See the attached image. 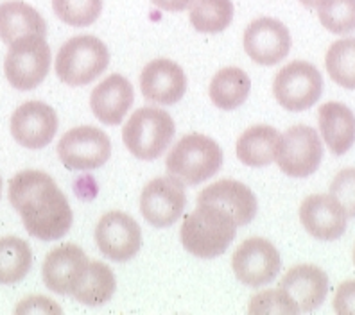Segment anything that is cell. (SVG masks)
Returning a JSON list of instances; mask_svg holds the SVG:
<instances>
[{
    "mask_svg": "<svg viewBox=\"0 0 355 315\" xmlns=\"http://www.w3.org/2000/svg\"><path fill=\"white\" fill-rule=\"evenodd\" d=\"M9 203L20 213L31 237L52 242L70 231L72 208L56 181L42 170H22L11 177Z\"/></svg>",
    "mask_w": 355,
    "mask_h": 315,
    "instance_id": "1",
    "label": "cell"
},
{
    "mask_svg": "<svg viewBox=\"0 0 355 315\" xmlns=\"http://www.w3.org/2000/svg\"><path fill=\"white\" fill-rule=\"evenodd\" d=\"M237 235L235 222L225 210L212 204H200L194 212L185 215L180 240L196 258L221 256Z\"/></svg>",
    "mask_w": 355,
    "mask_h": 315,
    "instance_id": "2",
    "label": "cell"
},
{
    "mask_svg": "<svg viewBox=\"0 0 355 315\" xmlns=\"http://www.w3.org/2000/svg\"><path fill=\"white\" fill-rule=\"evenodd\" d=\"M223 149L205 134H187L171 149L165 169L183 185L196 186L216 176L223 167Z\"/></svg>",
    "mask_w": 355,
    "mask_h": 315,
    "instance_id": "3",
    "label": "cell"
},
{
    "mask_svg": "<svg viewBox=\"0 0 355 315\" xmlns=\"http://www.w3.org/2000/svg\"><path fill=\"white\" fill-rule=\"evenodd\" d=\"M110 65V51L103 39L83 35L61 45L56 56L58 78L67 87H87Z\"/></svg>",
    "mask_w": 355,
    "mask_h": 315,
    "instance_id": "4",
    "label": "cell"
},
{
    "mask_svg": "<svg viewBox=\"0 0 355 315\" xmlns=\"http://www.w3.org/2000/svg\"><path fill=\"white\" fill-rule=\"evenodd\" d=\"M176 133L173 117L160 108H140L130 117L122 129L128 151L144 161L160 158L171 145Z\"/></svg>",
    "mask_w": 355,
    "mask_h": 315,
    "instance_id": "5",
    "label": "cell"
},
{
    "mask_svg": "<svg viewBox=\"0 0 355 315\" xmlns=\"http://www.w3.org/2000/svg\"><path fill=\"white\" fill-rule=\"evenodd\" d=\"M51 60V47L45 36H24L9 45L4 61L6 78L17 90H35L47 78Z\"/></svg>",
    "mask_w": 355,
    "mask_h": 315,
    "instance_id": "6",
    "label": "cell"
},
{
    "mask_svg": "<svg viewBox=\"0 0 355 315\" xmlns=\"http://www.w3.org/2000/svg\"><path fill=\"white\" fill-rule=\"evenodd\" d=\"M275 99L287 111H305L320 100L323 78L309 61H293L277 73L273 82Z\"/></svg>",
    "mask_w": 355,
    "mask_h": 315,
    "instance_id": "7",
    "label": "cell"
},
{
    "mask_svg": "<svg viewBox=\"0 0 355 315\" xmlns=\"http://www.w3.org/2000/svg\"><path fill=\"white\" fill-rule=\"evenodd\" d=\"M110 136L94 125L67 131L58 143V156L67 170H96L110 160Z\"/></svg>",
    "mask_w": 355,
    "mask_h": 315,
    "instance_id": "8",
    "label": "cell"
},
{
    "mask_svg": "<svg viewBox=\"0 0 355 315\" xmlns=\"http://www.w3.org/2000/svg\"><path fill=\"white\" fill-rule=\"evenodd\" d=\"M323 158V143L316 129L295 125L280 136L277 158L280 170L291 177H309L316 172Z\"/></svg>",
    "mask_w": 355,
    "mask_h": 315,
    "instance_id": "9",
    "label": "cell"
},
{
    "mask_svg": "<svg viewBox=\"0 0 355 315\" xmlns=\"http://www.w3.org/2000/svg\"><path fill=\"white\" fill-rule=\"evenodd\" d=\"M237 280L246 287H264L278 276L282 258L277 247L266 238H248L235 249L232 258Z\"/></svg>",
    "mask_w": 355,
    "mask_h": 315,
    "instance_id": "10",
    "label": "cell"
},
{
    "mask_svg": "<svg viewBox=\"0 0 355 315\" xmlns=\"http://www.w3.org/2000/svg\"><path fill=\"white\" fill-rule=\"evenodd\" d=\"M187 206L183 183L174 176L155 177L140 194V212L155 228H169L182 217Z\"/></svg>",
    "mask_w": 355,
    "mask_h": 315,
    "instance_id": "11",
    "label": "cell"
},
{
    "mask_svg": "<svg viewBox=\"0 0 355 315\" xmlns=\"http://www.w3.org/2000/svg\"><path fill=\"white\" fill-rule=\"evenodd\" d=\"M96 244L113 262H128L140 251L142 231L139 222L128 213L108 212L97 222Z\"/></svg>",
    "mask_w": 355,
    "mask_h": 315,
    "instance_id": "12",
    "label": "cell"
},
{
    "mask_svg": "<svg viewBox=\"0 0 355 315\" xmlns=\"http://www.w3.org/2000/svg\"><path fill=\"white\" fill-rule=\"evenodd\" d=\"M291 44L289 29L277 18H257L244 30V51L259 65L273 66L286 60Z\"/></svg>",
    "mask_w": 355,
    "mask_h": 315,
    "instance_id": "13",
    "label": "cell"
},
{
    "mask_svg": "<svg viewBox=\"0 0 355 315\" xmlns=\"http://www.w3.org/2000/svg\"><path fill=\"white\" fill-rule=\"evenodd\" d=\"M56 131V111L40 100H27L11 117V134L26 149H44L52 142Z\"/></svg>",
    "mask_w": 355,
    "mask_h": 315,
    "instance_id": "14",
    "label": "cell"
},
{
    "mask_svg": "<svg viewBox=\"0 0 355 315\" xmlns=\"http://www.w3.org/2000/svg\"><path fill=\"white\" fill-rule=\"evenodd\" d=\"M88 258L76 244H63L52 249L44 262L45 287L60 296H72L87 274Z\"/></svg>",
    "mask_w": 355,
    "mask_h": 315,
    "instance_id": "15",
    "label": "cell"
},
{
    "mask_svg": "<svg viewBox=\"0 0 355 315\" xmlns=\"http://www.w3.org/2000/svg\"><path fill=\"white\" fill-rule=\"evenodd\" d=\"M300 220L311 237L332 242L347 231L348 215L330 194H314L300 206Z\"/></svg>",
    "mask_w": 355,
    "mask_h": 315,
    "instance_id": "16",
    "label": "cell"
},
{
    "mask_svg": "<svg viewBox=\"0 0 355 315\" xmlns=\"http://www.w3.org/2000/svg\"><path fill=\"white\" fill-rule=\"evenodd\" d=\"M140 90L146 99L155 104H176L187 91L185 72L171 60H153L140 73Z\"/></svg>",
    "mask_w": 355,
    "mask_h": 315,
    "instance_id": "17",
    "label": "cell"
},
{
    "mask_svg": "<svg viewBox=\"0 0 355 315\" xmlns=\"http://www.w3.org/2000/svg\"><path fill=\"white\" fill-rule=\"evenodd\" d=\"M198 204H212L221 208L237 222V226L250 224L257 215V197L250 186L234 179H221L207 186L198 195Z\"/></svg>",
    "mask_w": 355,
    "mask_h": 315,
    "instance_id": "18",
    "label": "cell"
},
{
    "mask_svg": "<svg viewBox=\"0 0 355 315\" xmlns=\"http://www.w3.org/2000/svg\"><path fill=\"white\" fill-rule=\"evenodd\" d=\"M135 90L130 79L112 73L101 81L90 96V108L97 120L106 125H119L133 106Z\"/></svg>",
    "mask_w": 355,
    "mask_h": 315,
    "instance_id": "19",
    "label": "cell"
},
{
    "mask_svg": "<svg viewBox=\"0 0 355 315\" xmlns=\"http://www.w3.org/2000/svg\"><path fill=\"white\" fill-rule=\"evenodd\" d=\"M280 287L298 305L300 312H312L325 301L329 294V276L316 265L302 264L286 272Z\"/></svg>",
    "mask_w": 355,
    "mask_h": 315,
    "instance_id": "20",
    "label": "cell"
},
{
    "mask_svg": "<svg viewBox=\"0 0 355 315\" xmlns=\"http://www.w3.org/2000/svg\"><path fill=\"white\" fill-rule=\"evenodd\" d=\"M321 136L330 152L343 156L355 143V115L341 102H325L318 111Z\"/></svg>",
    "mask_w": 355,
    "mask_h": 315,
    "instance_id": "21",
    "label": "cell"
},
{
    "mask_svg": "<svg viewBox=\"0 0 355 315\" xmlns=\"http://www.w3.org/2000/svg\"><path fill=\"white\" fill-rule=\"evenodd\" d=\"M47 35L44 17L22 0H8L0 4V39L11 45L24 36Z\"/></svg>",
    "mask_w": 355,
    "mask_h": 315,
    "instance_id": "22",
    "label": "cell"
},
{
    "mask_svg": "<svg viewBox=\"0 0 355 315\" xmlns=\"http://www.w3.org/2000/svg\"><path fill=\"white\" fill-rule=\"evenodd\" d=\"M280 133L271 125H253L237 140V158L248 167H268L277 158Z\"/></svg>",
    "mask_w": 355,
    "mask_h": 315,
    "instance_id": "23",
    "label": "cell"
},
{
    "mask_svg": "<svg viewBox=\"0 0 355 315\" xmlns=\"http://www.w3.org/2000/svg\"><path fill=\"white\" fill-rule=\"evenodd\" d=\"M250 91H252V79L237 66L219 70L208 88L214 106L225 111H234L239 106H243L250 97Z\"/></svg>",
    "mask_w": 355,
    "mask_h": 315,
    "instance_id": "24",
    "label": "cell"
},
{
    "mask_svg": "<svg viewBox=\"0 0 355 315\" xmlns=\"http://www.w3.org/2000/svg\"><path fill=\"white\" fill-rule=\"evenodd\" d=\"M115 289L117 281L112 269L103 262H90L87 274L72 292V298L87 307H103L113 298Z\"/></svg>",
    "mask_w": 355,
    "mask_h": 315,
    "instance_id": "25",
    "label": "cell"
},
{
    "mask_svg": "<svg viewBox=\"0 0 355 315\" xmlns=\"http://www.w3.org/2000/svg\"><path fill=\"white\" fill-rule=\"evenodd\" d=\"M33 253L26 240L18 237L0 238V285H15L29 274Z\"/></svg>",
    "mask_w": 355,
    "mask_h": 315,
    "instance_id": "26",
    "label": "cell"
},
{
    "mask_svg": "<svg viewBox=\"0 0 355 315\" xmlns=\"http://www.w3.org/2000/svg\"><path fill=\"white\" fill-rule=\"evenodd\" d=\"M191 24L198 33L216 35L223 33L234 20L232 0H192Z\"/></svg>",
    "mask_w": 355,
    "mask_h": 315,
    "instance_id": "27",
    "label": "cell"
},
{
    "mask_svg": "<svg viewBox=\"0 0 355 315\" xmlns=\"http://www.w3.org/2000/svg\"><path fill=\"white\" fill-rule=\"evenodd\" d=\"M325 66L336 84L355 90V38L334 42L327 51Z\"/></svg>",
    "mask_w": 355,
    "mask_h": 315,
    "instance_id": "28",
    "label": "cell"
},
{
    "mask_svg": "<svg viewBox=\"0 0 355 315\" xmlns=\"http://www.w3.org/2000/svg\"><path fill=\"white\" fill-rule=\"evenodd\" d=\"M321 26L334 35H348L355 30V0H323L318 6Z\"/></svg>",
    "mask_w": 355,
    "mask_h": 315,
    "instance_id": "29",
    "label": "cell"
},
{
    "mask_svg": "<svg viewBox=\"0 0 355 315\" xmlns=\"http://www.w3.org/2000/svg\"><path fill=\"white\" fill-rule=\"evenodd\" d=\"M54 15L72 27H88L103 11V0H52Z\"/></svg>",
    "mask_w": 355,
    "mask_h": 315,
    "instance_id": "30",
    "label": "cell"
},
{
    "mask_svg": "<svg viewBox=\"0 0 355 315\" xmlns=\"http://www.w3.org/2000/svg\"><path fill=\"white\" fill-rule=\"evenodd\" d=\"M250 314H298L300 308L286 290L269 289L253 296L250 301Z\"/></svg>",
    "mask_w": 355,
    "mask_h": 315,
    "instance_id": "31",
    "label": "cell"
},
{
    "mask_svg": "<svg viewBox=\"0 0 355 315\" xmlns=\"http://www.w3.org/2000/svg\"><path fill=\"white\" fill-rule=\"evenodd\" d=\"M330 195L341 204L348 217H355V169L336 174L330 183Z\"/></svg>",
    "mask_w": 355,
    "mask_h": 315,
    "instance_id": "32",
    "label": "cell"
},
{
    "mask_svg": "<svg viewBox=\"0 0 355 315\" xmlns=\"http://www.w3.org/2000/svg\"><path fill=\"white\" fill-rule=\"evenodd\" d=\"M334 310L339 315H355V280H348L338 287Z\"/></svg>",
    "mask_w": 355,
    "mask_h": 315,
    "instance_id": "33",
    "label": "cell"
},
{
    "mask_svg": "<svg viewBox=\"0 0 355 315\" xmlns=\"http://www.w3.org/2000/svg\"><path fill=\"white\" fill-rule=\"evenodd\" d=\"M17 314H61V308L44 296L24 299L17 307Z\"/></svg>",
    "mask_w": 355,
    "mask_h": 315,
    "instance_id": "34",
    "label": "cell"
},
{
    "mask_svg": "<svg viewBox=\"0 0 355 315\" xmlns=\"http://www.w3.org/2000/svg\"><path fill=\"white\" fill-rule=\"evenodd\" d=\"M156 8L164 9V11H171V13H178L183 11L192 4V0H151Z\"/></svg>",
    "mask_w": 355,
    "mask_h": 315,
    "instance_id": "35",
    "label": "cell"
},
{
    "mask_svg": "<svg viewBox=\"0 0 355 315\" xmlns=\"http://www.w3.org/2000/svg\"><path fill=\"white\" fill-rule=\"evenodd\" d=\"M300 2H302V4L305 6V8H318V6L321 4V2H323V0H300Z\"/></svg>",
    "mask_w": 355,
    "mask_h": 315,
    "instance_id": "36",
    "label": "cell"
},
{
    "mask_svg": "<svg viewBox=\"0 0 355 315\" xmlns=\"http://www.w3.org/2000/svg\"><path fill=\"white\" fill-rule=\"evenodd\" d=\"M0 195H2V177H0Z\"/></svg>",
    "mask_w": 355,
    "mask_h": 315,
    "instance_id": "37",
    "label": "cell"
},
{
    "mask_svg": "<svg viewBox=\"0 0 355 315\" xmlns=\"http://www.w3.org/2000/svg\"><path fill=\"white\" fill-rule=\"evenodd\" d=\"M354 264H355V249H354Z\"/></svg>",
    "mask_w": 355,
    "mask_h": 315,
    "instance_id": "38",
    "label": "cell"
}]
</instances>
